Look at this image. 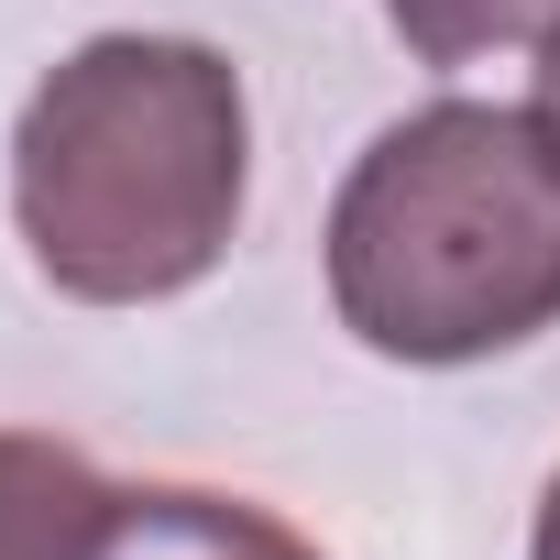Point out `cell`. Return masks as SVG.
I'll list each match as a JSON object with an SVG mask.
<instances>
[{"instance_id":"1","label":"cell","mask_w":560,"mask_h":560,"mask_svg":"<svg viewBox=\"0 0 560 560\" xmlns=\"http://www.w3.org/2000/svg\"><path fill=\"white\" fill-rule=\"evenodd\" d=\"M253 187L242 67L198 34H89L12 121V231L78 308H165L231 253Z\"/></svg>"},{"instance_id":"2","label":"cell","mask_w":560,"mask_h":560,"mask_svg":"<svg viewBox=\"0 0 560 560\" xmlns=\"http://www.w3.org/2000/svg\"><path fill=\"white\" fill-rule=\"evenodd\" d=\"M330 308L374 363H494L560 330V121L429 100L330 198Z\"/></svg>"},{"instance_id":"3","label":"cell","mask_w":560,"mask_h":560,"mask_svg":"<svg viewBox=\"0 0 560 560\" xmlns=\"http://www.w3.org/2000/svg\"><path fill=\"white\" fill-rule=\"evenodd\" d=\"M78 560H319L275 505L209 483H110V516Z\"/></svg>"},{"instance_id":"4","label":"cell","mask_w":560,"mask_h":560,"mask_svg":"<svg viewBox=\"0 0 560 560\" xmlns=\"http://www.w3.org/2000/svg\"><path fill=\"white\" fill-rule=\"evenodd\" d=\"M100 516H110V483L89 472V451L45 429H0V560H78Z\"/></svg>"},{"instance_id":"5","label":"cell","mask_w":560,"mask_h":560,"mask_svg":"<svg viewBox=\"0 0 560 560\" xmlns=\"http://www.w3.org/2000/svg\"><path fill=\"white\" fill-rule=\"evenodd\" d=\"M385 23L407 34L418 67H472L494 45H538L560 23V0H385Z\"/></svg>"},{"instance_id":"6","label":"cell","mask_w":560,"mask_h":560,"mask_svg":"<svg viewBox=\"0 0 560 560\" xmlns=\"http://www.w3.org/2000/svg\"><path fill=\"white\" fill-rule=\"evenodd\" d=\"M527 560H560V472H549V494H538V527H527Z\"/></svg>"},{"instance_id":"7","label":"cell","mask_w":560,"mask_h":560,"mask_svg":"<svg viewBox=\"0 0 560 560\" xmlns=\"http://www.w3.org/2000/svg\"><path fill=\"white\" fill-rule=\"evenodd\" d=\"M538 110H549V121H560V23H549V34H538Z\"/></svg>"}]
</instances>
